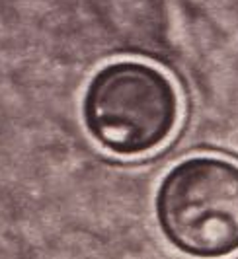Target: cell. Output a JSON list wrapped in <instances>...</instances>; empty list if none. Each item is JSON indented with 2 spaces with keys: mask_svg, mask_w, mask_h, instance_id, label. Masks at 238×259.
<instances>
[{
  "mask_svg": "<svg viewBox=\"0 0 238 259\" xmlns=\"http://www.w3.org/2000/svg\"><path fill=\"white\" fill-rule=\"evenodd\" d=\"M156 221L178 251L195 259L238 253V162L189 156L168 169L156 199Z\"/></svg>",
  "mask_w": 238,
  "mask_h": 259,
  "instance_id": "7a4b0ae2",
  "label": "cell"
},
{
  "mask_svg": "<svg viewBox=\"0 0 238 259\" xmlns=\"http://www.w3.org/2000/svg\"><path fill=\"white\" fill-rule=\"evenodd\" d=\"M182 98L162 68L121 59L102 66L82 98L88 135L107 152L143 156L160 148L178 129Z\"/></svg>",
  "mask_w": 238,
  "mask_h": 259,
  "instance_id": "6da1fadb",
  "label": "cell"
}]
</instances>
